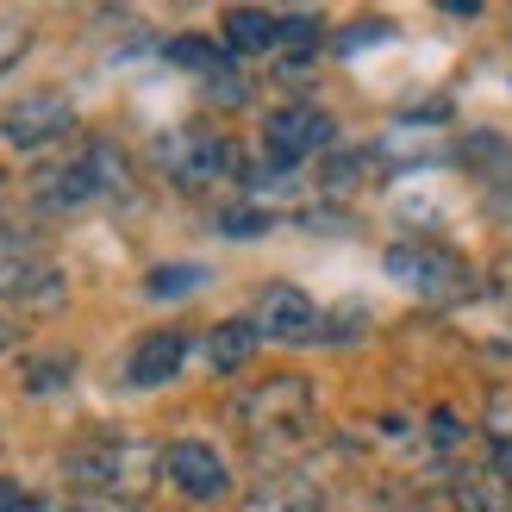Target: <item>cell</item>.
I'll return each mask as SVG.
<instances>
[{
    "mask_svg": "<svg viewBox=\"0 0 512 512\" xmlns=\"http://www.w3.org/2000/svg\"><path fill=\"white\" fill-rule=\"evenodd\" d=\"M132 194V169L125 157L107 144V138H88L69 163L44 169L38 175V200L50 213H82V207H100V200H125Z\"/></svg>",
    "mask_w": 512,
    "mask_h": 512,
    "instance_id": "cell-1",
    "label": "cell"
},
{
    "mask_svg": "<svg viewBox=\"0 0 512 512\" xmlns=\"http://www.w3.org/2000/svg\"><path fill=\"white\" fill-rule=\"evenodd\" d=\"M232 419L256 450L300 444L306 431H313V388H306V375H269V381H256L250 394H238Z\"/></svg>",
    "mask_w": 512,
    "mask_h": 512,
    "instance_id": "cell-2",
    "label": "cell"
},
{
    "mask_svg": "<svg viewBox=\"0 0 512 512\" xmlns=\"http://www.w3.org/2000/svg\"><path fill=\"white\" fill-rule=\"evenodd\" d=\"M63 469H69V481H82L100 500H138L150 488V475H157V450L144 438H94L82 450H69Z\"/></svg>",
    "mask_w": 512,
    "mask_h": 512,
    "instance_id": "cell-3",
    "label": "cell"
},
{
    "mask_svg": "<svg viewBox=\"0 0 512 512\" xmlns=\"http://www.w3.org/2000/svg\"><path fill=\"white\" fill-rule=\"evenodd\" d=\"M157 163L169 182H188V188H207V182H225L238 169V144L213 132V125H182L157 144Z\"/></svg>",
    "mask_w": 512,
    "mask_h": 512,
    "instance_id": "cell-4",
    "label": "cell"
},
{
    "mask_svg": "<svg viewBox=\"0 0 512 512\" xmlns=\"http://www.w3.org/2000/svg\"><path fill=\"white\" fill-rule=\"evenodd\" d=\"M388 275L394 281H406L413 294H425V300H469V288H475V275H469V263L456 250H444V244H394L388 250Z\"/></svg>",
    "mask_w": 512,
    "mask_h": 512,
    "instance_id": "cell-5",
    "label": "cell"
},
{
    "mask_svg": "<svg viewBox=\"0 0 512 512\" xmlns=\"http://www.w3.org/2000/svg\"><path fill=\"white\" fill-rule=\"evenodd\" d=\"M32 294H44V306H57L63 281H57V269L44 263V250L32 238L0 225V300H32Z\"/></svg>",
    "mask_w": 512,
    "mask_h": 512,
    "instance_id": "cell-6",
    "label": "cell"
},
{
    "mask_svg": "<svg viewBox=\"0 0 512 512\" xmlns=\"http://www.w3.org/2000/svg\"><path fill=\"white\" fill-rule=\"evenodd\" d=\"M331 138H338V125H331V113H319V107H275L269 113V125H263V144H269V163L275 169H288V163H300V157H313V150H325Z\"/></svg>",
    "mask_w": 512,
    "mask_h": 512,
    "instance_id": "cell-7",
    "label": "cell"
},
{
    "mask_svg": "<svg viewBox=\"0 0 512 512\" xmlns=\"http://www.w3.org/2000/svg\"><path fill=\"white\" fill-rule=\"evenodd\" d=\"M163 475L175 481V494H188V500H225L232 494V469H225V456L213 444H200V438H182V444H169L163 450Z\"/></svg>",
    "mask_w": 512,
    "mask_h": 512,
    "instance_id": "cell-8",
    "label": "cell"
},
{
    "mask_svg": "<svg viewBox=\"0 0 512 512\" xmlns=\"http://www.w3.org/2000/svg\"><path fill=\"white\" fill-rule=\"evenodd\" d=\"M256 338H275V344H306L319 331V306L306 300L300 288H288V281H275V288H263V300H256Z\"/></svg>",
    "mask_w": 512,
    "mask_h": 512,
    "instance_id": "cell-9",
    "label": "cell"
},
{
    "mask_svg": "<svg viewBox=\"0 0 512 512\" xmlns=\"http://www.w3.org/2000/svg\"><path fill=\"white\" fill-rule=\"evenodd\" d=\"M0 125H7V138H13L19 150H38V144H57V138L69 132V125H75V107H69V94L44 88V94H25Z\"/></svg>",
    "mask_w": 512,
    "mask_h": 512,
    "instance_id": "cell-10",
    "label": "cell"
},
{
    "mask_svg": "<svg viewBox=\"0 0 512 512\" xmlns=\"http://www.w3.org/2000/svg\"><path fill=\"white\" fill-rule=\"evenodd\" d=\"M182 363H188V338H182V331H150V338L132 344L125 375H132V388H163Z\"/></svg>",
    "mask_w": 512,
    "mask_h": 512,
    "instance_id": "cell-11",
    "label": "cell"
},
{
    "mask_svg": "<svg viewBox=\"0 0 512 512\" xmlns=\"http://www.w3.org/2000/svg\"><path fill=\"white\" fill-rule=\"evenodd\" d=\"M244 512H325V500H319L313 481H300V475H263L244 494Z\"/></svg>",
    "mask_w": 512,
    "mask_h": 512,
    "instance_id": "cell-12",
    "label": "cell"
},
{
    "mask_svg": "<svg viewBox=\"0 0 512 512\" xmlns=\"http://www.w3.org/2000/svg\"><path fill=\"white\" fill-rule=\"evenodd\" d=\"M456 512H512V475L500 463H481L456 475Z\"/></svg>",
    "mask_w": 512,
    "mask_h": 512,
    "instance_id": "cell-13",
    "label": "cell"
},
{
    "mask_svg": "<svg viewBox=\"0 0 512 512\" xmlns=\"http://www.w3.org/2000/svg\"><path fill=\"white\" fill-rule=\"evenodd\" d=\"M281 44V19L256 13V7H232L225 13V57H263Z\"/></svg>",
    "mask_w": 512,
    "mask_h": 512,
    "instance_id": "cell-14",
    "label": "cell"
},
{
    "mask_svg": "<svg viewBox=\"0 0 512 512\" xmlns=\"http://www.w3.org/2000/svg\"><path fill=\"white\" fill-rule=\"evenodd\" d=\"M250 350H256V325L250 319H225V325H213V338H207V363L219 375H232V369L250 363Z\"/></svg>",
    "mask_w": 512,
    "mask_h": 512,
    "instance_id": "cell-15",
    "label": "cell"
},
{
    "mask_svg": "<svg viewBox=\"0 0 512 512\" xmlns=\"http://www.w3.org/2000/svg\"><path fill=\"white\" fill-rule=\"evenodd\" d=\"M200 281H207V269H200V263H169V269H150L144 275V294L150 300H182L188 288H200Z\"/></svg>",
    "mask_w": 512,
    "mask_h": 512,
    "instance_id": "cell-16",
    "label": "cell"
},
{
    "mask_svg": "<svg viewBox=\"0 0 512 512\" xmlns=\"http://www.w3.org/2000/svg\"><path fill=\"white\" fill-rule=\"evenodd\" d=\"M169 63H188V69H200V75H219V69H225V50L207 44V38H175V44H169Z\"/></svg>",
    "mask_w": 512,
    "mask_h": 512,
    "instance_id": "cell-17",
    "label": "cell"
},
{
    "mask_svg": "<svg viewBox=\"0 0 512 512\" xmlns=\"http://www.w3.org/2000/svg\"><path fill=\"white\" fill-rule=\"evenodd\" d=\"M25 44H32V32H25L19 19H0V75H7V69L25 57Z\"/></svg>",
    "mask_w": 512,
    "mask_h": 512,
    "instance_id": "cell-18",
    "label": "cell"
},
{
    "mask_svg": "<svg viewBox=\"0 0 512 512\" xmlns=\"http://www.w3.org/2000/svg\"><path fill=\"white\" fill-rule=\"evenodd\" d=\"M57 381H69V363H63V356H57V363H32V369H25V388H32V394H50Z\"/></svg>",
    "mask_w": 512,
    "mask_h": 512,
    "instance_id": "cell-19",
    "label": "cell"
},
{
    "mask_svg": "<svg viewBox=\"0 0 512 512\" xmlns=\"http://www.w3.org/2000/svg\"><path fill=\"white\" fill-rule=\"evenodd\" d=\"M0 512H44V500L32 488H19V481H0Z\"/></svg>",
    "mask_w": 512,
    "mask_h": 512,
    "instance_id": "cell-20",
    "label": "cell"
},
{
    "mask_svg": "<svg viewBox=\"0 0 512 512\" xmlns=\"http://www.w3.org/2000/svg\"><path fill=\"white\" fill-rule=\"evenodd\" d=\"M488 431H494V438H500V444L512 438V388H506V394H500V400L488 406Z\"/></svg>",
    "mask_w": 512,
    "mask_h": 512,
    "instance_id": "cell-21",
    "label": "cell"
},
{
    "mask_svg": "<svg viewBox=\"0 0 512 512\" xmlns=\"http://www.w3.org/2000/svg\"><path fill=\"white\" fill-rule=\"evenodd\" d=\"M69 512H132V506H125V500H100V494H75Z\"/></svg>",
    "mask_w": 512,
    "mask_h": 512,
    "instance_id": "cell-22",
    "label": "cell"
},
{
    "mask_svg": "<svg viewBox=\"0 0 512 512\" xmlns=\"http://www.w3.org/2000/svg\"><path fill=\"white\" fill-rule=\"evenodd\" d=\"M219 225H225V232H263L269 219H263V213H225Z\"/></svg>",
    "mask_w": 512,
    "mask_h": 512,
    "instance_id": "cell-23",
    "label": "cell"
},
{
    "mask_svg": "<svg viewBox=\"0 0 512 512\" xmlns=\"http://www.w3.org/2000/svg\"><path fill=\"white\" fill-rule=\"evenodd\" d=\"M406 512H456V506H450V500H438V494H419V500L406 506Z\"/></svg>",
    "mask_w": 512,
    "mask_h": 512,
    "instance_id": "cell-24",
    "label": "cell"
},
{
    "mask_svg": "<svg viewBox=\"0 0 512 512\" xmlns=\"http://www.w3.org/2000/svg\"><path fill=\"white\" fill-rule=\"evenodd\" d=\"M500 288H506V300H512V256L500 263Z\"/></svg>",
    "mask_w": 512,
    "mask_h": 512,
    "instance_id": "cell-25",
    "label": "cell"
},
{
    "mask_svg": "<svg viewBox=\"0 0 512 512\" xmlns=\"http://www.w3.org/2000/svg\"><path fill=\"white\" fill-rule=\"evenodd\" d=\"M13 338H19V331H13L7 319H0V350H13Z\"/></svg>",
    "mask_w": 512,
    "mask_h": 512,
    "instance_id": "cell-26",
    "label": "cell"
},
{
    "mask_svg": "<svg viewBox=\"0 0 512 512\" xmlns=\"http://www.w3.org/2000/svg\"><path fill=\"white\" fill-rule=\"evenodd\" d=\"M494 463H500V469L512 475V444H500V456H494Z\"/></svg>",
    "mask_w": 512,
    "mask_h": 512,
    "instance_id": "cell-27",
    "label": "cell"
}]
</instances>
